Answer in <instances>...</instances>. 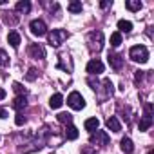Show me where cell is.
Here are the masks:
<instances>
[{
	"mask_svg": "<svg viewBox=\"0 0 154 154\" xmlns=\"http://www.w3.org/2000/svg\"><path fill=\"white\" fill-rule=\"evenodd\" d=\"M62 103H63V96H62L60 93H56V94H54V96H51V100H49L51 109H60V107H62Z\"/></svg>",
	"mask_w": 154,
	"mask_h": 154,
	"instance_id": "13",
	"label": "cell"
},
{
	"mask_svg": "<svg viewBox=\"0 0 154 154\" xmlns=\"http://www.w3.org/2000/svg\"><path fill=\"white\" fill-rule=\"evenodd\" d=\"M29 54L36 60H44L45 58V49L40 45V44H31L29 45Z\"/></svg>",
	"mask_w": 154,
	"mask_h": 154,
	"instance_id": "10",
	"label": "cell"
},
{
	"mask_svg": "<svg viewBox=\"0 0 154 154\" xmlns=\"http://www.w3.org/2000/svg\"><path fill=\"white\" fill-rule=\"evenodd\" d=\"M56 120H58L60 123H67V125H71V122H72V116H71L69 112H60V114L56 116Z\"/></svg>",
	"mask_w": 154,
	"mask_h": 154,
	"instance_id": "21",
	"label": "cell"
},
{
	"mask_svg": "<svg viewBox=\"0 0 154 154\" xmlns=\"http://www.w3.org/2000/svg\"><path fill=\"white\" fill-rule=\"evenodd\" d=\"M8 63H9V56H8V53H6L4 49H0V65L6 67Z\"/></svg>",
	"mask_w": 154,
	"mask_h": 154,
	"instance_id": "25",
	"label": "cell"
},
{
	"mask_svg": "<svg viewBox=\"0 0 154 154\" xmlns=\"http://www.w3.org/2000/svg\"><path fill=\"white\" fill-rule=\"evenodd\" d=\"M105 125H107V129H109V131H112V132H120V131H122V123L118 122V118H116V116L107 118Z\"/></svg>",
	"mask_w": 154,
	"mask_h": 154,
	"instance_id": "11",
	"label": "cell"
},
{
	"mask_svg": "<svg viewBox=\"0 0 154 154\" xmlns=\"http://www.w3.org/2000/svg\"><path fill=\"white\" fill-rule=\"evenodd\" d=\"M67 36H69V33H67L65 29H53V31L47 35V40H49V44H51L53 47H58V45H62L63 40H67Z\"/></svg>",
	"mask_w": 154,
	"mask_h": 154,
	"instance_id": "3",
	"label": "cell"
},
{
	"mask_svg": "<svg viewBox=\"0 0 154 154\" xmlns=\"http://www.w3.org/2000/svg\"><path fill=\"white\" fill-rule=\"evenodd\" d=\"M125 8H127L129 11H140V9H141V2H140V0H127V2H125Z\"/></svg>",
	"mask_w": 154,
	"mask_h": 154,
	"instance_id": "20",
	"label": "cell"
},
{
	"mask_svg": "<svg viewBox=\"0 0 154 154\" xmlns=\"http://www.w3.org/2000/svg\"><path fill=\"white\" fill-rule=\"evenodd\" d=\"M13 89H15V93H18V96H22V94L26 96V89L22 87V84H18V82H15V84H13Z\"/></svg>",
	"mask_w": 154,
	"mask_h": 154,
	"instance_id": "27",
	"label": "cell"
},
{
	"mask_svg": "<svg viewBox=\"0 0 154 154\" xmlns=\"http://www.w3.org/2000/svg\"><path fill=\"white\" fill-rule=\"evenodd\" d=\"M67 9L71 11V13H82V2H71L69 6H67Z\"/></svg>",
	"mask_w": 154,
	"mask_h": 154,
	"instance_id": "23",
	"label": "cell"
},
{
	"mask_svg": "<svg viewBox=\"0 0 154 154\" xmlns=\"http://www.w3.org/2000/svg\"><path fill=\"white\" fill-rule=\"evenodd\" d=\"M36 76H38V71H36L35 67H31V69L27 71V74H26V78H27L29 82H33V80H36Z\"/></svg>",
	"mask_w": 154,
	"mask_h": 154,
	"instance_id": "26",
	"label": "cell"
},
{
	"mask_svg": "<svg viewBox=\"0 0 154 154\" xmlns=\"http://www.w3.org/2000/svg\"><path fill=\"white\" fill-rule=\"evenodd\" d=\"M87 44L93 53H100L103 49V33L102 31H91L87 35Z\"/></svg>",
	"mask_w": 154,
	"mask_h": 154,
	"instance_id": "1",
	"label": "cell"
},
{
	"mask_svg": "<svg viewBox=\"0 0 154 154\" xmlns=\"http://www.w3.org/2000/svg\"><path fill=\"white\" fill-rule=\"evenodd\" d=\"M120 147H122V150H123L125 154H132V152H134V145H132V140H131V138H122Z\"/></svg>",
	"mask_w": 154,
	"mask_h": 154,
	"instance_id": "12",
	"label": "cell"
},
{
	"mask_svg": "<svg viewBox=\"0 0 154 154\" xmlns=\"http://www.w3.org/2000/svg\"><path fill=\"white\" fill-rule=\"evenodd\" d=\"M63 134H65L67 140H76V138H78V129H76L74 125H67Z\"/></svg>",
	"mask_w": 154,
	"mask_h": 154,
	"instance_id": "17",
	"label": "cell"
},
{
	"mask_svg": "<svg viewBox=\"0 0 154 154\" xmlns=\"http://www.w3.org/2000/svg\"><path fill=\"white\" fill-rule=\"evenodd\" d=\"M8 116V111L6 109H0V118H6Z\"/></svg>",
	"mask_w": 154,
	"mask_h": 154,
	"instance_id": "30",
	"label": "cell"
},
{
	"mask_svg": "<svg viewBox=\"0 0 154 154\" xmlns=\"http://www.w3.org/2000/svg\"><path fill=\"white\" fill-rule=\"evenodd\" d=\"M29 29H31V33H33L35 36H44V35H47V26H45V22H44V20H38V18L29 24Z\"/></svg>",
	"mask_w": 154,
	"mask_h": 154,
	"instance_id": "6",
	"label": "cell"
},
{
	"mask_svg": "<svg viewBox=\"0 0 154 154\" xmlns=\"http://www.w3.org/2000/svg\"><path fill=\"white\" fill-rule=\"evenodd\" d=\"M129 56H131V60H134V62L145 63V62L149 60V49H147L145 45H134V47H131Z\"/></svg>",
	"mask_w": 154,
	"mask_h": 154,
	"instance_id": "2",
	"label": "cell"
},
{
	"mask_svg": "<svg viewBox=\"0 0 154 154\" xmlns=\"http://www.w3.org/2000/svg\"><path fill=\"white\" fill-rule=\"evenodd\" d=\"M26 105H27V100H26L24 94H22V96H17V98L13 100V109H17L18 112H20L22 109H26Z\"/></svg>",
	"mask_w": 154,
	"mask_h": 154,
	"instance_id": "14",
	"label": "cell"
},
{
	"mask_svg": "<svg viewBox=\"0 0 154 154\" xmlns=\"http://www.w3.org/2000/svg\"><path fill=\"white\" fill-rule=\"evenodd\" d=\"M8 42L11 44V47L18 49V45H20V35H18L17 31H11V33L8 35Z\"/></svg>",
	"mask_w": 154,
	"mask_h": 154,
	"instance_id": "15",
	"label": "cell"
},
{
	"mask_svg": "<svg viewBox=\"0 0 154 154\" xmlns=\"http://www.w3.org/2000/svg\"><path fill=\"white\" fill-rule=\"evenodd\" d=\"M118 33H131L132 31V24L129 22V20H120L118 22Z\"/></svg>",
	"mask_w": 154,
	"mask_h": 154,
	"instance_id": "19",
	"label": "cell"
},
{
	"mask_svg": "<svg viewBox=\"0 0 154 154\" xmlns=\"http://www.w3.org/2000/svg\"><path fill=\"white\" fill-rule=\"evenodd\" d=\"M82 154H96V150H93V147H85L82 150Z\"/></svg>",
	"mask_w": 154,
	"mask_h": 154,
	"instance_id": "29",
	"label": "cell"
},
{
	"mask_svg": "<svg viewBox=\"0 0 154 154\" xmlns=\"http://www.w3.org/2000/svg\"><path fill=\"white\" fill-rule=\"evenodd\" d=\"M150 125H152V103H147L145 114L141 116V122H140V131H147Z\"/></svg>",
	"mask_w": 154,
	"mask_h": 154,
	"instance_id": "7",
	"label": "cell"
},
{
	"mask_svg": "<svg viewBox=\"0 0 154 154\" xmlns=\"http://www.w3.org/2000/svg\"><path fill=\"white\" fill-rule=\"evenodd\" d=\"M103 69H105V67H103V62L98 60V58H93V60L87 63V72L93 74V76H94V74H102Z\"/></svg>",
	"mask_w": 154,
	"mask_h": 154,
	"instance_id": "8",
	"label": "cell"
},
{
	"mask_svg": "<svg viewBox=\"0 0 154 154\" xmlns=\"http://www.w3.org/2000/svg\"><path fill=\"white\" fill-rule=\"evenodd\" d=\"M98 125H100L98 118H89V120H85V129H87L89 132H94V131H98Z\"/></svg>",
	"mask_w": 154,
	"mask_h": 154,
	"instance_id": "18",
	"label": "cell"
},
{
	"mask_svg": "<svg viewBox=\"0 0 154 154\" xmlns=\"http://www.w3.org/2000/svg\"><path fill=\"white\" fill-rule=\"evenodd\" d=\"M67 105L71 107V109H74V111H82L84 107H85V100H84V96L80 94V93H71L69 96H67Z\"/></svg>",
	"mask_w": 154,
	"mask_h": 154,
	"instance_id": "4",
	"label": "cell"
},
{
	"mask_svg": "<svg viewBox=\"0 0 154 154\" xmlns=\"http://www.w3.org/2000/svg\"><path fill=\"white\" fill-rule=\"evenodd\" d=\"M15 9H17L18 13H29V9H31V2H29V0H20V2H17Z\"/></svg>",
	"mask_w": 154,
	"mask_h": 154,
	"instance_id": "16",
	"label": "cell"
},
{
	"mask_svg": "<svg viewBox=\"0 0 154 154\" xmlns=\"http://www.w3.org/2000/svg\"><path fill=\"white\" fill-rule=\"evenodd\" d=\"M120 44H122V33H112L111 35V45L112 47H120Z\"/></svg>",
	"mask_w": 154,
	"mask_h": 154,
	"instance_id": "22",
	"label": "cell"
},
{
	"mask_svg": "<svg viewBox=\"0 0 154 154\" xmlns=\"http://www.w3.org/2000/svg\"><path fill=\"white\" fill-rule=\"evenodd\" d=\"M89 141H91V145H96V147H107L109 145V134L105 131H96L91 134Z\"/></svg>",
	"mask_w": 154,
	"mask_h": 154,
	"instance_id": "5",
	"label": "cell"
},
{
	"mask_svg": "<svg viewBox=\"0 0 154 154\" xmlns=\"http://www.w3.org/2000/svg\"><path fill=\"white\" fill-rule=\"evenodd\" d=\"M6 98V91L4 89H0V100H4Z\"/></svg>",
	"mask_w": 154,
	"mask_h": 154,
	"instance_id": "31",
	"label": "cell"
},
{
	"mask_svg": "<svg viewBox=\"0 0 154 154\" xmlns=\"http://www.w3.org/2000/svg\"><path fill=\"white\" fill-rule=\"evenodd\" d=\"M13 13H2V18H4V22L6 24H11V26H15L17 22H18V17H11Z\"/></svg>",
	"mask_w": 154,
	"mask_h": 154,
	"instance_id": "24",
	"label": "cell"
},
{
	"mask_svg": "<svg viewBox=\"0 0 154 154\" xmlns=\"http://www.w3.org/2000/svg\"><path fill=\"white\" fill-rule=\"evenodd\" d=\"M15 123H17V125H24V123H26V116H24L22 112H18L17 118H15Z\"/></svg>",
	"mask_w": 154,
	"mask_h": 154,
	"instance_id": "28",
	"label": "cell"
},
{
	"mask_svg": "<svg viewBox=\"0 0 154 154\" xmlns=\"http://www.w3.org/2000/svg\"><path fill=\"white\" fill-rule=\"evenodd\" d=\"M107 60H109V65H111L114 71H122V67H123V56H122V54H116V53H109Z\"/></svg>",
	"mask_w": 154,
	"mask_h": 154,
	"instance_id": "9",
	"label": "cell"
}]
</instances>
